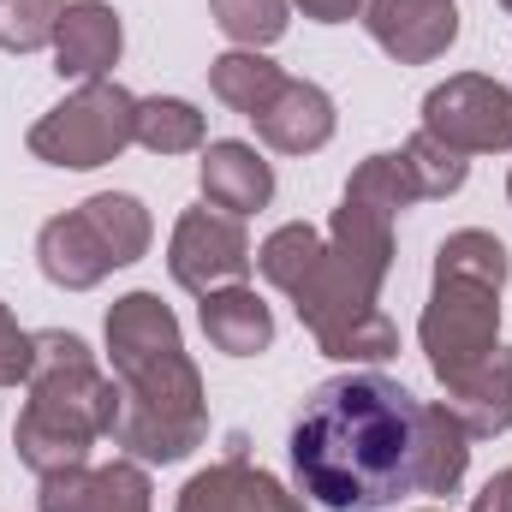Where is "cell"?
<instances>
[{
  "mask_svg": "<svg viewBox=\"0 0 512 512\" xmlns=\"http://www.w3.org/2000/svg\"><path fill=\"white\" fill-rule=\"evenodd\" d=\"M120 48H126V30H120V12L108 0H66L60 24H54V72L60 78H108L120 66Z\"/></svg>",
  "mask_w": 512,
  "mask_h": 512,
  "instance_id": "cell-12",
  "label": "cell"
},
{
  "mask_svg": "<svg viewBox=\"0 0 512 512\" xmlns=\"http://www.w3.org/2000/svg\"><path fill=\"white\" fill-rule=\"evenodd\" d=\"M417 340H423V358H429V370H435L441 387L471 376L501 346V286L435 268V286H429Z\"/></svg>",
  "mask_w": 512,
  "mask_h": 512,
  "instance_id": "cell-6",
  "label": "cell"
},
{
  "mask_svg": "<svg viewBox=\"0 0 512 512\" xmlns=\"http://www.w3.org/2000/svg\"><path fill=\"white\" fill-rule=\"evenodd\" d=\"M24 387H30V399L12 423V447L36 477L90 465V447L108 441L120 423V382L102 376L96 352L66 328L36 334V370Z\"/></svg>",
  "mask_w": 512,
  "mask_h": 512,
  "instance_id": "cell-4",
  "label": "cell"
},
{
  "mask_svg": "<svg viewBox=\"0 0 512 512\" xmlns=\"http://www.w3.org/2000/svg\"><path fill=\"white\" fill-rule=\"evenodd\" d=\"M423 512H441V507H423Z\"/></svg>",
  "mask_w": 512,
  "mask_h": 512,
  "instance_id": "cell-32",
  "label": "cell"
},
{
  "mask_svg": "<svg viewBox=\"0 0 512 512\" xmlns=\"http://www.w3.org/2000/svg\"><path fill=\"white\" fill-rule=\"evenodd\" d=\"M256 268L268 286H280L298 304V322L310 328L322 358L340 364H382L399 352V322L382 310V286L364 280L346 256L328 245V233L286 221L262 239Z\"/></svg>",
  "mask_w": 512,
  "mask_h": 512,
  "instance_id": "cell-3",
  "label": "cell"
},
{
  "mask_svg": "<svg viewBox=\"0 0 512 512\" xmlns=\"http://www.w3.org/2000/svg\"><path fill=\"white\" fill-rule=\"evenodd\" d=\"M334 126H340L334 96L322 84H310V78H286L280 96L256 114V137L268 149H280V155H316L334 137Z\"/></svg>",
  "mask_w": 512,
  "mask_h": 512,
  "instance_id": "cell-14",
  "label": "cell"
},
{
  "mask_svg": "<svg viewBox=\"0 0 512 512\" xmlns=\"http://www.w3.org/2000/svg\"><path fill=\"white\" fill-rule=\"evenodd\" d=\"M274 489H280V477L251 465L245 435H233L227 459H215L209 471H197L179 489V512H274Z\"/></svg>",
  "mask_w": 512,
  "mask_h": 512,
  "instance_id": "cell-13",
  "label": "cell"
},
{
  "mask_svg": "<svg viewBox=\"0 0 512 512\" xmlns=\"http://www.w3.org/2000/svg\"><path fill=\"white\" fill-rule=\"evenodd\" d=\"M149 471L137 459H114V465H66L54 477H42L36 489V512H155L149 501Z\"/></svg>",
  "mask_w": 512,
  "mask_h": 512,
  "instance_id": "cell-10",
  "label": "cell"
},
{
  "mask_svg": "<svg viewBox=\"0 0 512 512\" xmlns=\"http://www.w3.org/2000/svg\"><path fill=\"white\" fill-rule=\"evenodd\" d=\"M423 131L459 155H501L512 149V90L483 72H459L423 96Z\"/></svg>",
  "mask_w": 512,
  "mask_h": 512,
  "instance_id": "cell-7",
  "label": "cell"
},
{
  "mask_svg": "<svg viewBox=\"0 0 512 512\" xmlns=\"http://www.w3.org/2000/svg\"><path fill=\"white\" fill-rule=\"evenodd\" d=\"M108 358L120 382L114 447L137 465H179L209 435V393L179 340V316L155 292H126L108 310Z\"/></svg>",
  "mask_w": 512,
  "mask_h": 512,
  "instance_id": "cell-2",
  "label": "cell"
},
{
  "mask_svg": "<svg viewBox=\"0 0 512 512\" xmlns=\"http://www.w3.org/2000/svg\"><path fill=\"white\" fill-rule=\"evenodd\" d=\"M203 203L245 221V215L274 203V167L256 155L251 143H239V137L209 143L203 149Z\"/></svg>",
  "mask_w": 512,
  "mask_h": 512,
  "instance_id": "cell-15",
  "label": "cell"
},
{
  "mask_svg": "<svg viewBox=\"0 0 512 512\" xmlns=\"http://www.w3.org/2000/svg\"><path fill=\"white\" fill-rule=\"evenodd\" d=\"M36 262H42V274H48L54 286H66V292H90V286H102V280L120 268L108 233L84 215V203L66 209V215H54V221H42V233H36Z\"/></svg>",
  "mask_w": 512,
  "mask_h": 512,
  "instance_id": "cell-11",
  "label": "cell"
},
{
  "mask_svg": "<svg viewBox=\"0 0 512 512\" xmlns=\"http://www.w3.org/2000/svg\"><path fill=\"white\" fill-rule=\"evenodd\" d=\"M197 316H203L209 346H215V352H227V358H256V352H268V346H274V310L256 298L245 280L215 286V292L197 304Z\"/></svg>",
  "mask_w": 512,
  "mask_h": 512,
  "instance_id": "cell-17",
  "label": "cell"
},
{
  "mask_svg": "<svg viewBox=\"0 0 512 512\" xmlns=\"http://www.w3.org/2000/svg\"><path fill=\"white\" fill-rule=\"evenodd\" d=\"M66 0H0V48L6 54H36L54 42Z\"/></svg>",
  "mask_w": 512,
  "mask_h": 512,
  "instance_id": "cell-25",
  "label": "cell"
},
{
  "mask_svg": "<svg viewBox=\"0 0 512 512\" xmlns=\"http://www.w3.org/2000/svg\"><path fill=\"white\" fill-rule=\"evenodd\" d=\"M346 197H358V203H370V209H387V215L423 203V197H417V179H411V167H405L399 149H393V155H370V161L346 179Z\"/></svg>",
  "mask_w": 512,
  "mask_h": 512,
  "instance_id": "cell-23",
  "label": "cell"
},
{
  "mask_svg": "<svg viewBox=\"0 0 512 512\" xmlns=\"http://www.w3.org/2000/svg\"><path fill=\"white\" fill-rule=\"evenodd\" d=\"M501 6H507V12H512V0H501Z\"/></svg>",
  "mask_w": 512,
  "mask_h": 512,
  "instance_id": "cell-31",
  "label": "cell"
},
{
  "mask_svg": "<svg viewBox=\"0 0 512 512\" xmlns=\"http://www.w3.org/2000/svg\"><path fill=\"white\" fill-rule=\"evenodd\" d=\"M131 143H137V96L114 78L78 84L60 108H48L30 126V155L48 167H72V173L120 161Z\"/></svg>",
  "mask_w": 512,
  "mask_h": 512,
  "instance_id": "cell-5",
  "label": "cell"
},
{
  "mask_svg": "<svg viewBox=\"0 0 512 512\" xmlns=\"http://www.w3.org/2000/svg\"><path fill=\"white\" fill-rule=\"evenodd\" d=\"M447 411L465 423L471 441H489V435H507L512 429V346H495L471 376H459L453 387H441Z\"/></svg>",
  "mask_w": 512,
  "mask_h": 512,
  "instance_id": "cell-16",
  "label": "cell"
},
{
  "mask_svg": "<svg viewBox=\"0 0 512 512\" xmlns=\"http://www.w3.org/2000/svg\"><path fill=\"white\" fill-rule=\"evenodd\" d=\"M417 393L382 370H352L310 387L292 423L298 495L328 512H387L417 477Z\"/></svg>",
  "mask_w": 512,
  "mask_h": 512,
  "instance_id": "cell-1",
  "label": "cell"
},
{
  "mask_svg": "<svg viewBox=\"0 0 512 512\" xmlns=\"http://www.w3.org/2000/svg\"><path fill=\"white\" fill-rule=\"evenodd\" d=\"M30 370H36V334H24L12 310L0 304V387L30 382Z\"/></svg>",
  "mask_w": 512,
  "mask_h": 512,
  "instance_id": "cell-26",
  "label": "cell"
},
{
  "mask_svg": "<svg viewBox=\"0 0 512 512\" xmlns=\"http://www.w3.org/2000/svg\"><path fill=\"white\" fill-rule=\"evenodd\" d=\"M304 18H316V24H352L358 12H364V0H292Z\"/></svg>",
  "mask_w": 512,
  "mask_h": 512,
  "instance_id": "cell-27",
  "label": "cell"
},
{
  "mask_svg": "<svg viewBox=\"0 0 512 512\" xmlns=\"http://www.w3.org/2000/svg\"><path fill=\"white\" fill-rule=\"evenodd\" d=\"M507 203H512V173H507Z\"/></svg>",
  "mask_w": 512,
  "mask_h": 512,
  "instance_id": "cell-30",
  "label": "cell"
},
{
  "mask_svg": "<svg viewBox=\"0 0 512 512\" xmlns=\"http://www.w3.org/2000/svg\"><path fill=\"white\" fill-rule=\"evenodd\" d=\"M215 24L239 42V48H268L286 36V12L292 0H209Z\"/></svg>",
  "mask_w": 512,
  "mask_h": 512,
  "instance_id": "cell-24",
  "label": "cell"
},
{
  "mask_svg": "<svg viewBox=\"0 0 512 512\" xmlns=\"http://www.w3.org/2000/svg\"><path fill=\"white\" fill-rule=\"evenodd\" d=\"M471 465V435L447 405H417V495H453Z\"/></svg>",
  "mask_w": 512,
  "mask_h": 512,
  "instance_id": "cell-18",
  "label": "cell"
},
{
  "mask_svg": "<svg viewBox=\"0 0 512 512\" xmlns=\"http://www.w3.org/2000/svg\"><path fill=\"white\" fill-rule=\"evenodd\" d=\"M471 512H512V465H507V471H495V477L483 483V495L471 501Z\"/></svg>",
  "mask_w": 512,
  "mask_h": 512,
  "instance_id": "cell-28",
  "label": "cell"
},
{
  "mask_svg": "<svg viewBox=\"0 0 512 512\" xmlns=\"http://www.w3.org/2000/svg\"><path fill=\"white\" fill-rule=\"evenodd\" d=\"M137 143L149 155H191L203 149V114L179 96H149L137 102Z\"/></svg>",
  "mask_w": 512,
  "mask_h": 512,
  "instance_id": "cell-20",
  "label": "cell"
},
{
  "mask_svg": "<svg viewBox=\"0 0 512 512\" xmlns=\"http://www.w3.org/2000/svg\"><path fill=\"white\" fill-rule=\"evenodd\" d=\"M280 84H286V72H280L268 54H256V48H233V54H215V60H209V90H215V102H227V108L245 114V120H256V114L280 96Z\"/></svg>",
  "mask_w": 512,
  "mask_h": 512,
  "instance_id": "cell-19",
  "label": "cell"
},
{
  "mask_svg": "<svg viewBox=\"0 0 512 512\" xmlns=\"http://www.w3.org/2000/svg\"><path fill=\"white\" fill-rule=\"evenodd\" d=\"M364 30L399 66H429L459 42V6L453 0H364Z\"/></svg>",
  "mask_w": 512,
  "mask_h": 512,
  "instance_id": "cell-9",
  "label": "cell"
},
{
  "mask_svg": "<svg viewBox=\"0 0 512 512\" xmlns=\"http://www.w3.org/2000/svg\"><path fill=\"white\" fill-rule=\"evenodd\" d=\"M274 512H304V501H298V495L280 483V489H274Z\"/></svg>",
  "mask_w": 512,
  "mask_h": 512,
  "instance_id": "cell-29",
  "label": "cell"
},
{
  "mask_svg": "<svg viewBox=\"0 0 512 512\" xmlns=\"http://www.w3.org/2000/svg\"><path fill=\"white\" fill-rule=\"evenodd\" d=\"M251 233H245V221L239 215H227V209H185L179 215V227H173V245H167V274L185 286V292H197V298H209L215 286H233V280H245L251 274Z\"/></svg>",
  "mask_w": 512,
  "mask_h": 512,
  "instance_id": "cell-8",
  "label": "cell"
},
{
  "mask_svg": "<svg viewBox=\"0 0 512 512\" xmlns=\"http://www.w3.org/2000/svg\"><path fill=\"white\" fill-rule=\"evenodd\" d=\"M435 268L441 274H465V280H489V286H507L512 262H507V245L483 227H465V233H447L441 251H435Z\"/></svg>",
  "mask_w": 512,
  "mask_h": 512,
  "instance_id": "cell-22",
  "label": "cell"
},
{
  "mask_svg": "<svg viewBox=\"0 0 512 512\" xmlns=\"http://www.w3.org/2000/svg\"><path fill=\"white\" fill-rule=\"evenodd\" d=\"M405 167H411V179H417V197L423 203H435V197H453L459 185H465V173H471V161L459 155V149H447L441 137H429V131L417 126L405 137Z\"/></svg>",
  "mask_w": 512,
  "mask_h": 512,
  "instance_id": "cell-21",
  "label": "cell"
}]
</instances>
